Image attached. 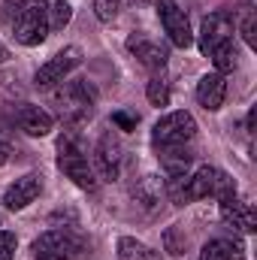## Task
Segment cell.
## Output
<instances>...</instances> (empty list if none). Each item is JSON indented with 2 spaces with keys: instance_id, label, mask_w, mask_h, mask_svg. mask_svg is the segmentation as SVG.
Wrapping results in <instances>:
<instances>
[{
  "instance_id": "5",
  "label": "cell",
  "mask_w": 257,
  "mask_h": 260,
  "mask_svg": "<svg viewBox=\"0 0 257 260\" xmlns=\"http://www.w3.org/2000/svg\"><path fill=\"white\" fill-rule=\"evenodd\" d=\"M82 254H85V242L73 230H49L34 242L37 260H79Z\"/></svg>"
},
{
  "instance_id": "21",
  "label": "cell",
  "mask_w": 257,
  "mask_h": 260,
  "mask_svg": "<svg viewBox=\"0 0 257 260\" xmlns=\"http://www.w3.org/2000/svg\"><path fill=\"white\" fill-rule=\"evenodd\" d=\"M200 260H230V248H227V239H212L203 245Z\"/></svg>"
},
{
  "instance_id": "14",
  "label": "cell",
  "mask_w": 257,
  "mask_h": 260,
  "mask_svg": "<svg viewBox=\"0 0 257 260\" xmlns=\"http://www.w3.org/2000/svg\"><path fill=\"white\" fill-rule=\"evenodd\" d=\"M224 97H227V82L221 73H209L197 82V103L206 112H218L224 106Z\"/></svg>"
},
{
  "instance_id": "26",
  "label": "cell",
  "mask_w": 257,
  "mask_h": 260,
  "mask_svg": "<svg viewBox=\"0 0 257 260\" xmlns=\"http://www.w3.org/2000/svg\"><path fill=\"white\" fill-rule=\"evenodd\" d=\"M227 248H230V260H245V245L236 233H233V239H227Z\"/></svg>"
},
{
  "instance_id": "19",
  "label": "cell",
  "mask_w": 257,
  "mask_h": 260,
  "mask_svg": "<svg viewBox=\"0 0 257 260\" xmlns=\"http://www.w3.org/2000/svg\"><path fill=\"white\" fill-rule=\"evenodd\" d=\"M209 58L215 61V67H218V73H221V76H224V73H230V70H236V64H239V52H236L233 40L221 43V46H218Z\"/></svg>"
},
{
  "instance_id": "2",
  "label": "cell",
  "mask_w": 257,
  "mask_h": 260,
  "mask_svg": "<svg viewBox=\"0 0 257 260\" xmlns=\"http://www.w3.org/2000/svg\"><path fill=\"white\" fill-rule=\"evenodd\" d=\"M0 21L21 46H40L49 37L46 15L34 0H6L0 6Z\"/></svg>"
},
{
  "instance_id": "24",
  "label": "cell",
  "mask_w": 257,
  "mask_h": 260,
  "mask_svg": "<svg viewBox=\"0 0 257 260\" xmlns=\"http://www.w3.org/2000/svg\"><path fill=\"white\" fill-rule=\"evenodd\" d=\"M164 242H167V248H170L173 254H185V239L179 242V230H176V227H170V230L164 233Z\"/></svg>"
},
{
  "instance_id": "15",
  "label": "cell",
  "mask_w": 257,
  "mask_h": 260,
  "mask_svg": "<svg viewBox=\"0 0 257 260\" xmlns=\"http://www.w3.org/2000/svg\"><path fill=\"white\" fill-rule=\"evenodd\" d=\"M127 49L148 67V70H164V67H167V58H170L160 43H151V40H145V37H130Z\"/></svg>"
},
{
  "instance_id": "8",
  "label": "cell",
  "mask_w": 257,
  "mask_h": 260,
  "mask_svg": "<svg viewBox=\"0 0 257 260\" xmlns=\"http://www.w3.org/2000/svg\"><path fill=\"white\" fill-rule=\"evenodd\" d=\"M157 15H160V24H164V30H167V37H170L173 46L188 49L194 43L188 15H185V9H182L176 0H157Z\"/></svg>"
},
{
  "instance_id": "12",
  "label": "cell",
  "mask_w": 257,
  "mask_h": 260,
  "mask_svg": "<svg viewBox=\"0 0 257 260\" xmlns=\"http://www.w3.org/2000/svg\"><path fill=\"white\" fill-rule=\"evenodd\" d=\"M12 118L27 136H49L55 127V118L43 106H34V103H18L12 109Z\"/></svg>"
},
{
  "instance_id": "9",
  "label": "cell",
  "mask_w": 257,
  "mask_h": 260,
  "mask_svg": "<svg viewBox=\"0 0 257 260\" xmlns=\"http://www.w3.org/2000/svg\"><path fill=\"white\" fill-rule=\"evenodd\" d=\"M227 40H233V15L224 12V9L206 15V18H203V27H200V52L209 58V55H212L221 43H227Z\"/></svg>"
},
{
  "instance_id": "28",
  "label": "cell",
  "mask_w": 257,
  "mask_h": 260,
  "mask_svg": "<svg viewBox=\"0 0 257 260\" xmlns=\"http://www.w3.org/2000/svg\"><path fill=\"white\" fill-rule=\"evenodd\" d=\"M9 157H12V148H9L6 142H0V167H3V164H6Z\"/></svg>"
},
{
  "instance_id": "30",
  "label": "cell",
  "mask_w": 257,
  "mask_h": 260,
  "mask_svg": "<svg viewBox=\"0 0 257 260\" xmlns=\"http://www.w3.org/2000/svg\"><path fill=\"white\" fill-rule=\"evenodd\" d=\"M6 58H9V49H6V46H3V43H0V64H3V61H6Z\"/></svg>"
},
{
  "instance_id": "22",
  "label": "cell",
  "mask_w": 257,
  "mask_h": 260,
  "mask_svg": "<svg viewBox=\"0 0 257 260\" xmlns=\"http://www.w3.org/2000/svg\"><path fill=\"white\" fill-rule=\"evenodd\" d=\"M94 15L100 21H112L118 15V0H94Z\"/></svg>"
},
{
  "instance_id": "1",
  "label": "cell",
  "mask_w": 257,
  "mask_h": 260,
  "mask_svg": "<svg viewBox=\"0 0 257 260\" xmlns=\"http://www.w3.org/2000/svg\"><path fill=\"white\" fill-rule=\"evenodd\" d=\"M164 191L170 194V200L176 206H188L194 200H206V197H215V200H227V197L236 194V182L218 170V167H200L197 173H185V176H170Z\"/></svg>"
},
{
  "instance_id": "23",
  "label": "cell",
  "mask_w": 257,
  "mask_h": 260,
  "mask_svg": "<svg viewBox=\"0 0 257 260\" xmlns=\"http://www.w3.org/2000/svg\"><path fill=\"white\" fill-rule=\"evenodd\" d=\"M15 257V233L0 230V260H12Z\"/></svg>"
},
{
  "instance_id": "29",
  "label": "cell",
  "mask_w": 257,
  "mask_h": 260,
  "mask_svg": "<svg viewBox=\"0 0 257 260\" xmlns=\"http://www.w3.org/2000/svg\"><path fill=\"white\" fill-rule=\"evenodd\" d=\"M6 136H9V127H6V124L0 121V142H6Z\"/></svg>"
},
{
  "instance_id": "6",
  "label": "cell",
  "mask_w": 257,
  "mask_h": 260,
  "mask_svg": "<svg viewBox=\"0 0 257 260\" xmlns=\"http://www.w3.org/2000/svg\"><path fill=\"white\" fill-rule=\"evenodd\" d=\"M194 136H197V121H194L191 112H170V115H164L154 124V133H151L154 145H160V148L185 145V142H191Z\"/></svg>"
},
{
  "instance_id": "10",
  "label": "cell",
  "mask_w": 257,
  "mask_h": 260,
  "mask_svg": "<svg viewBox=\"0 0 257 260\" xmlns=\"http://www.w3.org/2000/svg\"><path fill=\"white\" fill-rule=\"evenodd\" d=\"M121 139L112 133V130H106L103 136H100V142H97V148H94V164H97V179H118V170H121Z\"/></svg>"
},
{
  "instance_id": "3",
  "label": "cell",
  "mask_w": 257,
  "mask_h": 260,
  "mask_svg": "<svg viewBox=\"0 0 257 260\" xmlns=\"http://www.w3.org/2000/svg\"><path fill=\"white\" fill-rule=\"evenodd\" d=\"M58 167L82 191H97L100 179H97L94 167L88 164V148H85V142L76 130H64L61 139H58Z\"/></svg>"
},
{
  "instance_id": "17",
  "label": "cell",
  "mask_w": 257,
  "mask_h": 260,
  "mask_svg": "<svg viewBox=\"0 0 257 260\" xmlns=\"http://www.w3.org/2000/svg\"><path fill=\"white\" fill-rule=\"evenodd\" d=\"M160 194H164V182H160L157 176H142V179L133 185V197H136L142 206H148V209L160 200Z\"/></svg>"
},
{
  "instance_id": "18",
  "label": "cell",
  "mask_w": 257,
  "mask_h": 260,
  "mask_svg": "<svg viewBox=\"0 0 257 260\" xmlns=\"http://www.w3.org/2000/svg\"><path fill=\"white\" fill-rule=\"evenodd\" d=\"M118 260H160V254L151 251L148 245H142L133 236H121L118 239Z\"/></svg>"
},
{
  "instance_id": "25",
  "label": "cell",
  "mask_w": 257,
  "mask_h": 260,
  "mask_svg": "<svg viewBox=\"0 0 257 260\" xmlns=\"http://www.w3.org/2000/svg\"><path fill=\"white\" fill-rule=\"evenodd\" d=\"M112 121H115L121 130H133L136 124H139V115H130V112H115V115H112Z\"/></svg>"
},
{
  "instance_id": "27",
  "label": "cell",
  "mask_w": 257,
  "mask_h": 260,
  "mask_svg": "<svg viewBox=\"0 0 257 260\" xmlns=\"http://www.w3.org/2000/svg\"><path fill=\"white\" fill-rule=\"evenodd\" d=\"M242 37L248 46H254V15L251 12H245V18H242Z\"/></svg>"
},
{
  "instance_id": "13",
  "label": "cell",
  "mask_w": 257,
  "mask_h": 260,
  "mask_svg": "<svg viewBox=\"0 0 257 260\" xmlns=\"http://www.w3.org/2000/svg\"><path fill=\"white\" fill-rule=\"evenodd\" d=\"M221 218H224L227 227H233V230H239V233H254L257 230L254 209H251L245 200H239L236 194L227 197V200H221Z\"/></svg>"
},
{
  "instance_id": "4",
  "label": "cell",
  "mask_w": 257,
  "mask_h": 260,
  "mask_svg": "<svg viewBox=\"0 0 257 260\" xmlns=\"http://www.w3.org/2000/svg\"><path fill=\"white\" fill-rule=\"evenodd\" d=\"M55 103H58V112L67 124H82L91 118L94 112V91L85 79L79 82H67L64 88L55 94Z\"/></svg>"
},
{
  "instance_id": "16",
  "label": "cell",
  "mask_w": 257,
  "mask_h": 260,
  "mask_svg": "<svg viewBox=\"0 0 257 260\" xmlns=\"http://www.w3.org/2000/svg\"><path fill=\"white\" fill-rule=\"evenodd\" d=\"M34 3L43 9L49 30H64L70 24V18H73V9H70L67 0H34Z\"/></svg>"
},
{
  "instance_id": "7",
  "label": "cell",
  "mask_w": 257,
  "mask_h": 260,
  "mask_svg": "<svg viewBox=\"0 0 257 260\" xmlns=\"http://www.w3.org/2000/svg\"><path fill=\"white\" fill-rule=\"evenodd\" d=\"M79 64H82V49L79 46H67V49H61L58 55H52L46 64L37 70L34 82H37V88H52V85L64 82Z\"/></svg>"
},
{
  "instance_id": "20",
  "label": "cell",
  "mask_w": 257,
  "mask_h": 260,
  "mask_svg": "<svg viewBox=\"0 0 257 260\" xmlns=\"http://www.w3.org/2000/svg\"><path fill=\"white\" fill-rule=\"evenodd\" d=\"M148 103L151 106H167L170 103V88H167V82L160 76H154L148 82Z\"/></svg>"
},
{
  "instance_id": "11",
  "label": "cell",
  "mask_w": 257,
  "mask_h": 260,
  "mask_svg": "<svg viewBox=\"0 0 257 260\" xmlns=\"http://www.w3.org/2000/svg\"><path fill=\"white\" fill-rule=\"evenodd\" d=\"M40 191H43V176H40V173H27V176L15 179V182L6 188V194H3V206L12 209V212L27 209V206L40 197Z\"/></svg>"
}]
</instances>
